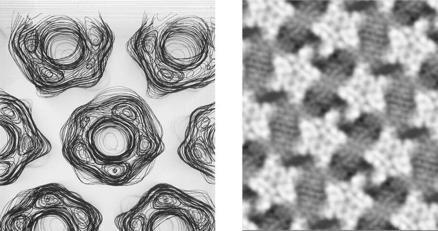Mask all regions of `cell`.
Segmentation results:
<instances>
[{
  "mask_svg": "<svg viewBox=\"0 0 438 231\" xmlns=\"http://www.w3.org/2000/svg\"><path fill=\"white\" fill-rule=\"evenodd\" d=\"M130 165L126 162H110L102 167L104 173L109 177L114 179L123 178L128 172Z\"/></svg>",
  "mask_w": 438,
  "mask_h": 231,
  "instance_id": "277c9868",
  "label": "cell"
},
{
  "mask_svg": "<svg viewBox=\"0 0 438 231\" xmlns=\"http://www.w3.org/2000/svg\"><path fill=\"white\" fill-rule=\"evenodd\" d=\"M139 148L140 151L146 152L149 150L150 142L147 137H142L139 142Z\"/></svg>",
  "mask_w": 438,
  "mask_h": 231,
  "instance_id": "8992f818",
  "label": "cell"
},
{
  "mask_svg": "<svg viewBox=\"0 0 438 231\" xmlns=\"http://www.w3.org/2000/svg\"><path fill=\"white\" fill-rule=\"evenodd\" d=\"M16 137L8 126L0 125V156H6L14 150Z\"/></svg>",
  "mask_w": 438,
  "mask_h": 231,
  "instance_id": "3957f363",
  "label": "cell"
},
{
  "mask_svg": "<svg viewBox=\"0 0 438 231\" xmlns=\"http://www.w3.org/2000/svg\"><path fill=\"white\" fill-rule=\"evenodd\" d=\"M209 38L207 28L199 19L174 25L164 38L165 57L174 65L182 67L193 65L204 56Z\"/></svg>",
  "mask_w": 438,
  "mask_h": 231,
  "instance_id": "6da1fadb",
  "label": "cell"
},
{
  "mask_svg": "<svg viewBox=\"0 0 438 231\" xmlns=\"http://www.w3.org/2000/svg\"><path fill=\"white\" fill-rule=\"evenodd\" d=\"M89 140L99 158L108 162H121L133 153L137 135L125 121L110 118L99 121L92 127Z\"/></svg>",
  "mask_w": 438,
  "mask_h": 231,
  "instance_id": "7a4b0ae2",
  "label": "cell"
},
{
  "mask_svg": "<svg viewBox=\"0 0 438 231\" xmlns=\"http://www.w3.org/2000/svg\"><path fill=\"white\" fill-rule=\"evenodd\" d=\"M74 154L77 159L82 162L86 163L95 162L91 151L82 142H80L75 146Z\"/></svg>",
  "mask_w": 438,
  "mask_h": 231,
  "instance_id": "5b68a950",
  "label": "cell"
}]
</instances>
